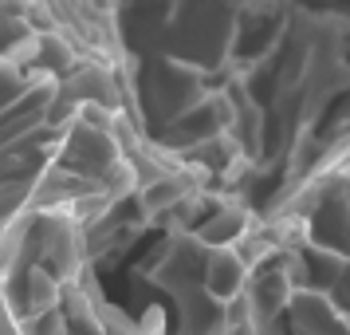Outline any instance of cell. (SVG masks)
Wrapping results in <instances>:
<instances>
[{
	"label": "cell",
	"mask_w": 350,
	"mask_h": 335,
	"mask_svg": "<svg viewBox=\"0 0 350 335\" xmlns=\"http://www.w3.org/2000/svg\"><path fill=\"white\" fill-rule=\"evenodd\" d=\"M248 276H252V269H248V260H244L232 245L208 249V260H205V288H208V296H217L221 303L237 300L240 292H244V284H248Z\"/></svg>",
	"instance_id": "6da1fadb"
},
{
	"label": "cell",
	"mask_w": 350,
	"mask_h": 335,
	"mask_svg": "<svg viewBox=\"0 0 350 335\" xmlns=\"http://www.w3.org/2000/svg\"><path fill=\"white\" fill-rule=\"evenodd\" d=\"M327 296H331L334 308H338V312H342V319L350 323V260H347V269H342V276H338V284H334Z\"/></svg>",
	"instance_id": "7a4b0ae2"
},
{
	"label": "cell",
	"mask_w": 350,
	"mask_h": 335,
	"mask_svg": "<svg viewBox=\"0 0 350 335\" xmlns=\"http://www.w3.org/2000/svg\"><path fill=\"white\" fill-rule=\"evenodd\" d=\"M138 335H165V316H161V308H146L142 319H138Z\"/></svg>",
	"instance_id": "3957f363"
}]
</instances>
